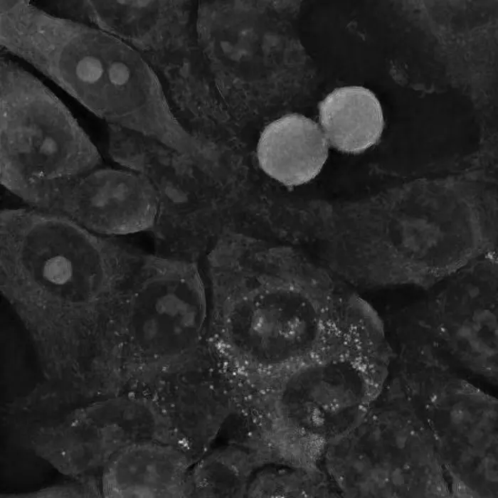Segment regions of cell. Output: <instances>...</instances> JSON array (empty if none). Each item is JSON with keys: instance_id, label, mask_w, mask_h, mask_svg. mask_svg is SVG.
<instances>
[{"instance_id": "cell-12", "label": "cell", "mask_w": 498, "mask_h": 498, "mask_svg": "<svg viewBox=\"0 0 498 498\" xmlns=\"http://www.w3.org/2000/svg\"><path fill=\"white\" fill-rule=\"evenodd\" d=\"M319 112L327 142L343 152H363L378 141L383 132L381 104L364 87L335 89L319 103Z\"/></svg>"}, {"instance_id": "cell-8", "label": "cell", "mask_w": 498, "mask_h": 498, "mask_svg": "<svg viewBox=\"0 0 498 498\" xmlns=\"http://www.w3.org/2000/svg\"><path fill=\"white\" fill-rule=\"evenodd\" d=\"M391 317L397 335L443 341L462 359L491 371L497 335V280L492 271L462 273L429 287Z\"/></svg>"}, {"instance_id": "cell-5", "label": "cell", "mask_w": 498, "mask_h": 498, "mask_svg": "<svg viewBox=\"0 0 498 498\" xmlns=\"http://www.w3.org/2000/svg\"><path fill=\"white\" fill-rule=\"evenodd\" d=\"M0 91L1 183L28 207L101 166L98 149L62 100L3 55Z\"/></svg>"}, {"instance_id": "cell-10", "label": "cell", "mask_w": 498, "mask_h": 498, "mask_svg": "<svg viewBox=\"0 0 498 498\" xmlns=\"http://www.w3.org/2000/svg\"><path fill=\"white\" fill-rule=\"evenodd\" d=\"M194 464L181 444L144 440L116 453L102 467L105 497H189Z\"/></svg>"}, {"instance_id": "cell-2", "label": "cell", "mask_w": 498, "mask_h": 498, "mask_svg": "<svg viewBox=\"0 0 498 498\" xmlns=\"http://www.w3.org/2000/svg\"><path fill=\"white\" fill-rule=\"evenodd\" d=\"M209 272L208 342L234 374L258 384L323 345L349 291L307 270L211 257Z\"/></svg>"}, {"instance_id": "cell-4", "label": "cell", "mask_w": 498, "mask_h": 498, "mask_svg": "<svg viewBox=\"0 0 498 498\" xmlns=\"http://www.w3.org/2000/svg\"><path fill=\"white\" fill-rule=\"evenodd\" d=\"M124 284L110 343L124 381H147L201 355L209 302L193 263L142 255Z\"/></svg>"}, {"instance_id": "cell-7", "label": "cell", "mask_w": 498, "mask_h": 498, "mask_svg": "<svg viewBox=\"0 0 498 498\" xmlns=\"http://www.w3.org/2000/svg\"><path fill=\"white\" fill-rule=\"evenodd\" d=\"M171 422L149 396L114 395L41 428L37 452L60 472L76 476L104 467L119 451L144 440L170 441Z\"/></svg>"}, {"instance_id": "cell-14", "label": "cell", "mask_w": 498, "mask_h": 498, "mask_svg": "<svg viewBox=\"0 0 498 498\" xmlns=\"http://www.w3.org/2000/svg\"><path fill=\"white\" fill-rule=\"evenodd\" d=\"M102 494L99 491V488L94 482H90V480L80 482L79 483L68 484L67 485H61L59 487L46 488L38 491L33 494H36L33 497H98L97 494Z\"/></svg>"}, {"instance_id": "cell-6", "label": "cell", "mask_w": 498, "mask_h": 498, "mask_svg": "<svg viewBox=\"0 0 498 498\" xmlns=\"http://www.w3.org/2000/svg\"><path fill=\"white\" fill-rule=\"evenodd\" d=\"M382 371L377 356L356 334L335 328L316 352L270 383L278 386L270 419L275 443L300 458L315 455L336 431L343 395Z\"/></svg>"}, {"instance_id": "cell-9", "label": "cell", "mask_w": 498, "mask_h": 498, "mask_svg": "<svg viewBox=\"0 0 498 498\" xmlns=\"http://www.w3.org/2000/svg\"><path fill=\"white\" fill-rule=\"evenodd\" d=\"M160 205L159 191L144 175L100 166L59 187L35 209L98 235H120L153 229Z\"/></svg>"}, {"instance_id": "cell-13", "label": "cell", "mask_w": 498, "mask_h": 498, "mask_svg": "<svg viewBox=\"0 0 498 498\" xmlns=\"http://www.w3.org/2000/svg\"><path fill=\"white\" fill-rule=\"evenodd\" d=\"M248 472V462L240 453L225 450L212 453L193 466L189 496L218 497L240 494Z\"/></svg>"}, {"instance_id": "cell-1", "label": "cell", "mask_w": 498, "mask_h": 498, "mask_svg": "<svg viewBox=\"0 0 498 498\" xmlns=\"http://www.w3.org/2000/svg\"><path fill=\"white\" fill-rule=\"evenodd\" d=\"M0 43L109 125L171 145L182 127L142 55L95 26L30 1H0Z\"/></svg>"}, {"instance_id": "cell-3", "label": "cell", "mask_w": 498, "mask_h": 498, "mask_svg": "<svg viewBox=\"0 0 498 498\" xmlns=\"http://www.w3.org/2000/svg\"><path fill=\"white\" fill-rule=\"evenodd\" d=\"M1 275L17 295L52 312L90 309L116 291L132 251L63 216L1 211Z\"/></svg>"}, {"instance_id": "cell-11", "label": "cell", "mask_w": 498, "mask_h": 498, "mask_svg": "<svg viewBox=\"0 0 498 498\" xmlns=\"http://www.w3.org/2000/svg\"><path fill=\"white\" fill-rule=\"evenodd\" d=\"M328 142L317 123L299 114H289L270 123L258 141L261 169L286 186L314 179L328 156Z\"/></svg>"}]
</instances>
